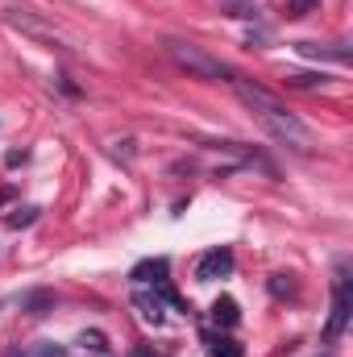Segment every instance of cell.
I'll return each instance as SVG.
<instances>
[{"label": "cell", "mask_w": 353, "mask_h": 357, "mask_svg": "<svg viewBox=\"0 0 353 357\" xmlns=\"http://www.w3.org/2000/svg\"><path fill=\"white\" fill-rule=\"evenodd\" d=\"M233 91H237V100L254 112V121L262 125L266 133L278 142V146H287V150H299V154H308L312 146H316V137H312V129L278 100V96H270L266 88L258 84H250V79H229Z\"/></svg>", "instance_id": "cell-1"}, {"label": "cell", "mask_w": 353, "mask_h": 357, "mask_svg": "<svg viewBox=\"0 0 353 357\" xmlns=\"http://www.w3.org/2000/svg\"><path fill=\"white\" fill-rule=\"evenodd\" d=\"M167 54H171V63H175V67H183V71H187V75H195V79H237L229 63H220L216 54H208V50H204V46H195V42L171 38V42H167Z\"/></svg>", "instance_id": "cell-2"}, {"label": "cell", "mask_w": 353, "mask_h": 357, "mask_svg": "<svg viewBox=\"0 0 353 357\" xmlns=\"http://www.w3.org/2000/svg\"><path fill=\"white\" fill-rule=\"evenodd\" d=\"M350 312H353V291H350V270L341 266L337 278H333V316L324 324V341H337L350 324Z\"/></svg>", "instance_id": "cell-3"}, {"label": "cell", "mask_w": 353, "mask_h": 357, "mask_svg": "<svg viewBox=\"0 0 353 357\" xmlns=\"http://www.w3.org/2000/svg\"><path fill=\"white\" fill-rule=\"evenodd\" d=\"M225 274H233V250H208L204 258H200V266H195V278L200 282H212V278H225Z\"/></svg>", "instance_id": "cell-4"}, {"label": "cell", "mask_w": 353, "mask_h": 357, "mask_svg": "<svg viewBox=\"0 0 353 357\" xmlns=\"http://www.w3.org/2000/svg\"><path fill=\"white\" fill-rule=\"evenodd\" d=\"M133 307H137V316L146 320V324H163V299H158V291L150 295V291H133Z\"/></svg>", "instance_id": "cell-5"}, {"label": "cell", "mask_w": 353, "mask_h": 357, "mask_svg": "<svg viewBox=\"0 0 353 357\" xmlns=\"http://www.w3.org/2000/svg\"><path fill=\"white\" fill-rule=\"evenodd\" d=\"M167 270H171L167 258H150V262H137L129 278H133V282H167Z\"/></svg>", "instance_id": "cell-6"}, {"label": "cell", "mask_w": 353, "mask_h": 357, "mask_svg": "<svg viewBox=\"0 0 353 357\" xmlns=\"http://www.w3.org/2000/svg\"><path fill=\"white\" fill-rule=\"evenodd\" d=\"M299 54L308 59H333V63H350V46H316V42H299Z\"/></svg>", "instance_id": "cell-7"}, {"label": "cell", "mask_w": 353, "mask_h": 357, "mask_svg": "<svg viewBox=\"0 0 353 357\" xmlns=\"http://www.w3.org/2000/svg\"><path fill=\"white\" fill-rule=\"evenodd\" d=\"M4 21H8V25H17V29H25V33H33V38H46V42L54 38L46 25H38V21H33V17H25L21 8H8V13H4Z\"/></svg>", "instance_id": "cell-8"}, {"label": "cell", "mask_w": 353, "mask_h": 357, "mask_svg": "<svg viewBox=\"0 0 353 357\" xmlns=\"http://www.w3.org/2000/svg\"><path fill=\"white\" fill-rule=\"evenodd\" d=\"M204 341H208V357H246V349H241L233 337H216V333H208Z\"/></svg>", "instance_id": "cell-9"}, {"label": "cell", "mask_w": 353, "mask_h": 357, "mask_svg": "<svg viewBox=\"0 0 353 357\" xmlns=\"http://www.w3.org/2000/svg\"><path fill=\"white\" fill-rule=\"evenodd\" d=\"M212 320H216V324H225V328H233V324L241 320V312H237V303H233V299H216V303H212Z\"/></svg>", "instance_id": "cell-10"}, {"label": "cell", "mask_w": 353, "mask_h": 357, "mask_svg": "<svg viewBox=\"0 0 353 357\" xmlns=\"http://www.w3.org/2000/svg\"><path fill=\"white\" fill-rule=\"evenodd\" d=\"M38 220V208H17V212H8L4 216V225L8 229H25V225H33Z\"/></svg>", "instance_id": "cell-11"}, {"label": "cell", "mask_w": 353, "mask_h": 357, "mask_svg": "<svg viewBox=\"0 0 353 357\" xmlns=\"http://www.w3.org/2000/svg\"><path fill=\"white\" fill-rule=\"evenodd\" d=\"M320 8V0H287V17L291 21H299V17H308V13H316Z\"/></svg>", "instance_id": "cell-12"}, {"label": "cell", "mask_w": 353, "mask_h": 357, "mask_svg": "<svg viewBox=\"0 0 353 357\" xmlns=\"http://www.w3.org/2000/svg\"><path fill=\"white\" fill-rule=\"evenodd\" d=\"M80 345H84V349H91V354H108L104 333H80Z\"/></svg>", "instance_id": "cell-13"}, {"label": "cell", "mask_w": 353, "mask_h": 357, "mask_svg": "<svg viewBox=\"0 0 353 357\" xmlns=\"http://www.w3.org/2000/svg\"><path fill=\"white\" fill-rule=\"evenodd\" d=\"M270 291H274V295H291V291H295L291 274H274V278H270Z\"/></svg>", "instance_id": "cell-14"}, {"label": "cell", "mask_w": 353, "mask_h": 357, "mask_svg": "<svg viewBox=\"0 0 353 357\" xmlns=\"http://www.w3.org/2000/svg\"><path fill=\"white\" fill-rule=\"evenodd\" d=\"M287 84L291 88H316V84H324V75H291Z\"/></svg>", "instance_id": "cell-15"}, {"label": "cell", "mask_w": 353, "mask_h": 357, "mask_svg": "<svg viewBox=\"0 0 353 357\" xmlns=\"http://www.w3.org/2000/svg\"><path fill=\"white\" fill-rule=\"evenodd\" d=\"M29 357H67V349H63V345H38Z\"/></svg>", "instance_id": "cell-16"}]
</instances>
